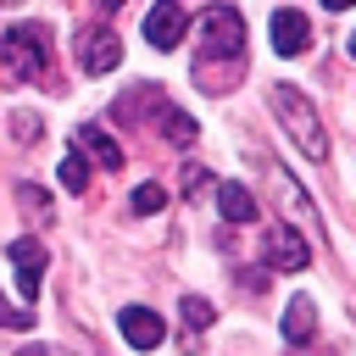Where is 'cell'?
Wrapping results in <instances>:
<instances>
[{
	"label": "cell",
	"instance_id": "17",
	"mask_svg": "<svg viewBox=\"0 0 356 356\" xmlns=\"http://www.w3.org/2000/svg\"><path fill=\"white\" fill-rule=\"evenodd\" d=\"M0 328H17V334H28V328H33V312H28L22 300H6V295H0Z\"/></svg>",
	"mask_w": 356,
	"mask_h": 356
},
{
	"label": "cell",
	"instance_id": "22",
	"mask_svg": "<svg viewBox=\"0 0 356 356\" xmlns=\"http://www.w3.org/2000/svg\"><path fill=\"white\" fill-rule=\"evenodd\" d=\"M323 6H328V11H350V0H323Z\"/></svg>",
	"mask_w": 356,
	"mask_h": 356
},
{
	"label": "cell",
	"instance_id": "3",
	"mask_svg": "<svg viewBox=\"0 0 356 356\" xmlns=\"http://www.w3.org/2000/svg\"><path fill=\"white\" fill-rule=\"evenodd\" d=\"M0 72L11 78H50V28L44 22H17L0 33Z\"/></svg>",
	"mask_w": 356,
	"mask_h": 356
},
{
	"label": "cell",
	"instance_id": "13",
	"mask_svg": "<svg viewBox=\"0 0 356 356\" xmlns=\"http://www.w3.org/2000/svg\"><path fill=\"white\" fill-rule=\"evenodd\" d=\"M161 139H167V145H178V150H184V145H195V117L172 106V111L161 117Z\"/></svg>",
	"mask_w": 356,
	"mask_h": 356
},
{
	"label": "cell",
	"instance_id": "4",
	"mask_svg": "<svg viewBox=\"0 0 356 356\" xmlns=\"http://www.w3.org/2000/svg\"><path fill=\"white\" fill-rule=\"evenodd\" d=\"M6 261L17 267V295H22V306L33 312V300H39V289H44V245H39L33 234H22V239L6 245Z\"/></svg>",
	"mask_w": 356,
	"mask_h": 356
},
{
	"label": "cell",
	"instance_id": "7",
	"mask_svg": "<svg viewBox=\"0 0 356 356\" xmlns=\"http://www.w3.org/2000/svg\"><path fill=\"white\" fill-rule=\"evenodd\" d=\"M117 61H122V39H117L111 28H78V67H83L89 78L111 72Z\"/></svg>",
	"mask_w": 356,
	"mask_h": 356
},
{
	"label": "cell",
	"instance_id": "23",
	"mask_svg": "<svg viewBox=\"0 0 356 356\" xmlns=\"http://www.w3.org/2000/svg\"><path fill=\"white\" fill-rule=\"evenodd\" d=\"M117 6H122V0H100V11H117Z\"/></svg>",
	"mask_w": 356,
	"mask_h": 356
},
{
	"label": "cell",
	"instance_id": "18",
	"mask_svg": "<svg viewBox=\"0 0 356 356\" xmlns=\"http://www.w3.org/2000/svg\"><path fill=\"white\" fill-rule=\"evenodd\" d=\"M17 200H22V211H28V217H39V222L50 217V195H39L33 184H22V189H17Z\"/></svg>",
	"mask_w": 356,
	"mask_h": 356
},
{
	"label": "cell",
	"instance_id": "15",
	"mask_svg": "<svg viewBox=\"0 0 356 356\" xmlns=\"http://www.w3.org/2000/svg\"><path fill=\"white\" fill-rule=\"evenodd\" d=\"M178 317H184L189 328H211V323H217V306H211L206 295H184V300H178Z\"/></svg>",
	"mask_w": 356,
	"mask_h": 356
},
{
	"label": "cell",
	"instance_id": "2",
	"mask_svg": "<svg viewBox=\"0 0 356 356\" xmlns=\"http://www.w3.org/2000/svg\"><path fill=\"white\" fill-rule=\"evenodd\" d=\"M267 106H273L278 128L295 139L300 156L328 161V134H323V117H317V106H312L306 89H295V83H267Z\"/></svg>",
	"mask_w": 356,
	"mask_h": 356
},
{
	"label": "cell",
	"instance_id": "1",
	"mask_svg": "<svg viewBox=\"0 0 356 356\" xmlns=\"http://www.w3.org/2000/svg\"><path fill=\"white\" fill-rule=\"evenodd\" d=\"M195 89L200 95H228L245 72V17L234 6H206L200 11V44H195Z\"/></svg>",
	"mask_w": 356,
	"mask_h": 356
},
{
	"label": "cell",
	"instance_id": "6",
	"mask_svg": "<svg viewBox=\"0 0 356 356\" xmlns=\"http://www.w3.org/2000/svg\"><path fill=\"white\" fill-rule=\"evenodd\" d=\"M189 33V11L178 0H156L145 11V44L150 50H178V39Z\"/></svg>",
	"mask_w": 356,
	"mask_h": 356
},
{
	"label": "cell",
	"instance_id": "21",
	"mask_svg": "<svg viewBox=\"0 0 356 356\" xmlns=\"http://www.w3.org/2000/svg\"><path fill=\"white\" fill-rule=\"evenodd\" d=\"M184 189H189V195H200V189H206V172H200V167H189V172H184Z\"/></svg>",
	"mask_w": 356,
	"mask_h": 356
},
{
	"label": "cell",
	"instance_id": "20",
	"mask_svg": "<svg viewBox=\"0 0 356 356\" xmlns=\"http://www.w3.org/2000/svg\"><path fill=\"white\" fill-rule=\"evenodd\" d=\"M17 356H72V350H61V345H22Z\"/></svg>",
	"mask_w": 356,
	"mask_h": 356
},
{
	"label": "cell",
	"instance_id": "19",
	"mask_svg": "<svg viewBox=\"0 0 356 356\" xmlns=\"http://www.w3.org/2000/svg\"><path fill=\"white\" fill-rule=\"evenodd\" d=\"M11 128H17V145H33V128H39V117H33V111H17V117H11Z\"/></svg>",
	"mask_w": 356,
	"mask_h": 356
},
{
	"label": "cell",
	"instance_id": "5",
	"mask_svg": "<svg viewBox=\"0 0 356 356\" xmlns=\"http://www.w3.org/2000/svg\"><path fill=\"white\" fill-rule=\"evenodd\" d=\"M267 267H278V273L312 267V239H306L295 222H273V228H267Z\"/></svg>",
	"mask_w": 356,
	"mask_h": 356
},
{
	"label": "cell",
	"instance_id": "10",
	"mask_svg": "<svg viewBox=\"0 0 356 356\" xmlns=\"http://www.w3.org/2000/svg\"><path fill=\"white\" fill-rule=\"evenodd\" d=\"M267 33H273V50H278V56H300V50L312 44V22H306L295 6H278L273 22H267Z\"/></svg>",
	"mask_w": 356,
	"mask_h": 356
},
{
	"label": "cell",
	"instance_id": "11",
	"mask_svg": "<svg viewBox=\"0 0 356 356\" xmlns=\"http://www.w3.org/2000/svg\"><path fill=\"white\" fill-rule=\"evenodd\" d=\"M217 211H222V222H234V228H250V222H256V200H250V189L234 184V178L217 184Z\"/></svg>",
	"mask_w": 356,
	"mask_h": 356
},
{
	"label": "cell",
	"instance_id": "8",
	"mask_svg": "<svg viewBox=\"0 0 356 356\" xmlns=\"http://www.w3.org/2000/svg\"><path fill=\"white\" fill-rule=\"evenodd\" d=\"M117 334H122L134 350H156V345L167 339V323H161V312H150V306H122V312H117Z\"/></svg>",
	"mask_w": 356,
	"mask_h": 356
},
{
	"label": "cell",
	"instance_id": "14",
	"mask_svg": "<svg viewBox=\"0 0 356 356\" xmlns=\"http://www.w3.org/2000/svg\"><path fill=\"white\" fill-rule=\"evenodd\" d=\"M56 178H61V189L83 195V189H89V161H83L78 150H67V156H61V167H56Z\"/></svg>",
	"mask_w": 356,
	"mask_h": 356
},
{
	"label": "cell",
	"instance_id": "12",
	"mask_svg": "<svg viewBox=\"0 0 356 356\" xmlns=\"http://www.w3.org/2000/svg\"><path fill=\"white\" fill-rule=\"evenodd\" d=\"M278 328H284L289 345H306V339L317 334V300H312V295H295V300L284 306V323H278Z\"/></svg>",
	"mask_w": 356,
	"mask_h": 356
},
{
	"label": "cell",
	"instance_id": "9",
	"mask_svg": "<svg viewBox=\"0 0 356 356\" xmlns=\"http://www.w3.org/2000/svg\"><path fill=\"white\" fill-rule=\"evenodd\" d=\"M72 150H78L83 161L106 167V172H122V145H117L106 128H95V122H78V128H72Z\"/></svg>",
	"mask_w": 356,
	"mask_h": 356
},
{
	"label": "cell",
	"instance_id": "16",
	"mask_svg": "<svg viewBox=\"0 0 356 356\" xmlns=\"http://www.w3.org/2000/svg\"><path fill=\"white\" fill-rule=\"evenodd\" d=\"M128 206H134V211H139V217H156V211H161V206H167V189H161V184H139V189H134V200H128Z\"/></svg>",
	"mask_w": 356,
	"mask_h": 356
}]
</instances>
